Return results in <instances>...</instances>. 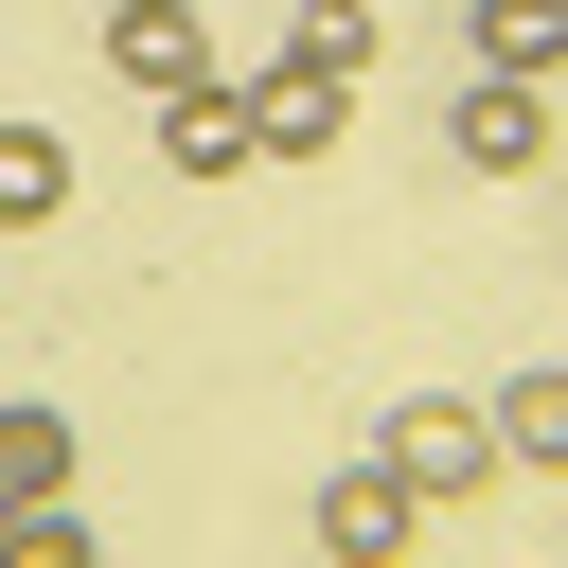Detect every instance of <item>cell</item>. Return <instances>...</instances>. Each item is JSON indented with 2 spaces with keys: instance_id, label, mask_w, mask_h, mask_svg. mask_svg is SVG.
Segmentation results:
<instances>
[{
  "instance_id": "obj_7",
  "label": "cell",
  "mask_w": 568,
  "mask_h": 568,
  "mask_svg": "<svg viewBox=\"0 0 568 568\" xmlns=\"http://www.w3.org/2000/svg\"><path fill=\"white\" fill-rule=\"evenodd\" d=\"M497 479H568V355L497 390Z\"/></svg>"
},
{
  "instance_id": "obj_8",
  "label": "cell",
  "mask_w": 568,
  "mask_h": 568,
  "mask_svg": "<svg viewBox=\"0 0 568 568\" xmlns=\"http://www.w3.org/2000/svg\"><path fill=\"white\" fill-rule=\"evenodd\" d=\"M36 497H71V408H0V532Z\"/></svg>"
},
{
  "instance_id": "obj_4",
  "label": "cell",
  "mask_w": 568,
  "mask_h": 568,
  "mask_svg": "<svg viewBox=\"0 0 568 568\" xmlns=\"http://www.w3.org/2000/svg\"><path fill=\"white\" fill-rule=\"evenodd\" d=\"M408 532H426V497H408L390 462H355V479H320V550H337V568H390Z\"/></svg>"
},
{
  "instance_id": "obj_10",
  "label": "cell",
  "mask_w": 568,
  "mask_h": 568,
  "mask_svg": "<svg viewBox=\"0 0 568 568\" xmlns=\"http://www.w3.org/2000/svg\"><path fill=\"white\" fill-rule=\"evenodd\" d=\"M71 213V142L53 124H0V231H53Z\"/></svg>"
},
{
  "instance_id": "obj_11",
  "label": "cell",
  "mask_w": 568,
  "mask_h": 568,
  "mask_svg": "<svg viewBox=\"0 0 568 568\" xmlns=\"http://www.w3.org/2000/svg\"><path fill=\"white\" fill-rule=\"evenodd\" d=\"M284 53L355 89V71H373V0H284Z\"/></svg>"
},
{
  "instance_id": "obj_3",
  "label": "cell",
  "mask_w": 568,
  "mask_h": 568,
  "mask_svg": "<svg viewBox=\"0 0 568 568\" xmlns=\"http://www.w3.org/2000/svg\"><path fill=\"white\" fill-rule=\"evenodd\" d=\"M444 142H462V178H532V160H550V89H532V71H479V89L444 106Z\"/></svg>"
},
{
  "instance_id": "obj_2",
  "label": "cell",
  "mask_w": 568,
  "mask_h": 568,
  "mask_svg": "<svg viewBox=\"0 0 568 568\" xmlns=\"http://www.w3.org/2000/svg\"><path fill=\"white\" fill-rule=\"evenodd\" d=\"M106 71H124L142 106H178V89H213V36H195V0H106Z\"/></svg>"
},
{
  "instance_id": "obj_6",
  "label": "cell",
  "mask_w": 568,
  "mask_h": 568,
  "mask_svg": "<svg viewBox=\"0 0 568 568\" xmlns=\"http://www.w3.org/2000/svg\"><path fill=\"white\" fill-rule=\"evenodd\" d=\"M160 160H178V178H248V160H266L248 89H178V106H160Z\"/></svg>"
},
{
  "instance_id": "obj_9",
  "label": "cell",
  "mask_w": 568,
  "mask_h": 568,
  "mask_svg": "<svg viewBox=\"0 0 568 568\" xmlns=\"http://www.w3.org/2000/svg\"><path fill=\"white\" fill-rule=\"evenodd\" d=\"M462 36H479V71H532V89L568 71V0H479Z\"/></svg>"
},
{
  "instance_id": "obj_1",
  "label": "cell",
  "mask_w": 568,
  "mask_h": 568,
  "mask_svg": "<svg viewBox=\"0 0 568 568\" xmlns=\"http://www.w3.org/2000/svg\"><path fill=\"white\" fill-rule=\"evenodd\" d=\"M373 462H390L426 515H462V497H497V408H462V390H408V408L373 426Z\"/></svg>"
},
{
  "instance_id": "obj_12",
  "label": "cell",
  "mask_w": 568,
  "mask_h": 568,
  "mask_svg": "<svg viewBox=\"0 0 568 568\" xmlns=\"http://www.w3.org/2000/svg\"><path fill=\"white\" fill-rule=\"evenodd\" d=\"M0 568H89V515H71V497H36V515L0 532Z\"/></svg>"
},
{
  "instance_id": "obj_5",
  "label": "cell",
  "mask_w": 568,
  "mask_h": 568,
  "mask_svg": "<svg viewBox=\"0 0 568 568\" xmlns=\"http://www.w3.org/2000/svg\"><path fill=\"white\" fill-rule=\"evenodd\" d=\"M337 106H355V89H337V71H302V53H266V71H248V124H266V160H320V142H337Z\"/></svg>"
}]
</instances>
